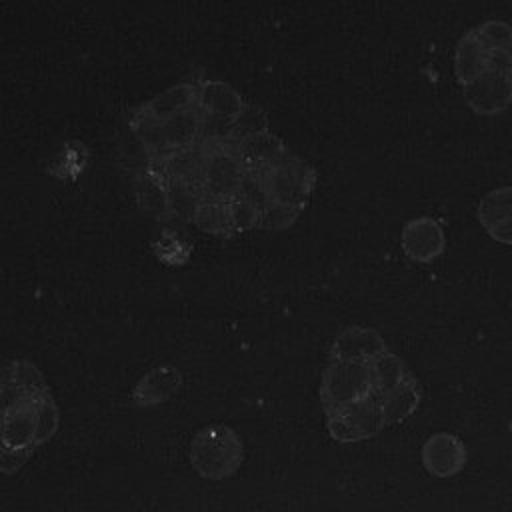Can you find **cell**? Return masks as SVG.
Masks as SVG:
<instances>
[{
  "mask_svg": "<svg viewBox=\"0 0 512 512\" xmlns=\"http://www.w3.org/2000/svg\"><path fill=\"white\" fill-rule=\"evenodd\" d=\"M52 388L28 360H0V472L16 474L58 430Z\"/></svg>",
  "mask_w": 512,
  "mask_h": 512,
  "instance_id": "1",
  "label": "cell"
},
{
  "mask_svg": "<svg viewBox=\"0 0 512 512\" xmlns=\"http://www.w3.org/2000/svg\"><path fill=\"white\" fill-rule=\"evenodd\" d=\"M454 74L468 108L496 116L512 104V26L486 20L466 30L454 54Z\"/></svg>",
  "mask_w": 512,
  "mask_h": 512,
  "instance_id": "2",
  "label": "cell"
},
{
  "mask_svg": "<svg viewBox=\"0 0 512 512\" xmlns=\"http://www.w3.org/2000/svg\"><path fill=\"white\" fill-rule=\"evenodd\" d=\"M198 148L202 152L198 186L204 200L230 202L236 198L246 176V166L236 152V142L198 140Z\"/></svg>",
  "mask_w": 512,
  "mask_h": 512,
  "instance_id": "3",
  "label": "cell"
},
{
  "mask_svg": "<svg viewBox=\"0 0 512 512\" xmlns=\"http://www.w3.org/2000/svg\"><path fill=\"white\" fill-rule=\"evenodd\" d=\"M242 458V440L228 426H206L198 430L192 440V466L206 480H224L232 476L238 470Z\"/></svg>",
  "mask_w": 512,
  "mask_h": 512,
  "instance_id": "4",
  "label": "cell"
},
{
  "mask_svg": "<svg viewBox=\"0 0 512 512\" xmlns=\"http://www.w3.org/2000/svg\"><path fill=\"white\" fill-rule=\"evenodd\" d=\"M372 394L374 380L370 364L328 358L320 384V400L326 416L354 402L366 400Z\"/></svg>",
  "mask_w": 512,
  "mask_h": 512,
  "instance_id": "5",
  "label": "cell"
},
{
  "mask_svg": "<svg viewBox=\"0 0 512 512\" xmlns=\"http://www.w3.org/2000/svg\"><path fill=\"white\" fill-rule=\"evenodd\" d=\"M258 176L266 190L268 202L292 206L300 212L310 202L316 186V170L292 150L278 164L258 172Z\"/></svg>",
  "mask_w": 512,
  "mask_h": 512,
  "instance_id": "6",
  "label": "cell"
},
{
  "mask_svg": "<svg viewBox=\"0 0 512 512\" xmlns=\"http://www.w3.org/2000/svg\"><path fill=\"white\" fill-rule=\"evenodd\" d=\"M326 426L330 436L344 444L376 436L386 426V418L382 412V396L374 392L366 400L354 402L326 416Z\"/></svg>",
  "mask_w": 512,
  "mask_h": 512,
  "instance_id": "7",
  "label": "cell"
},
{
  "mask_svg": "<svg viewBox=\"0 0 512 512\" xmlns=\"http://www.w3.org/2000/svg\"><path fill=\"white\" fill-rule=\"evenodd\" d=\"M400 246L406 258L416 264H430L442 256L446 248V236L438 220L430 216H418L408 220L400 232Z\"/></svg>",
  "mask_w": 512,
  "mask_h": 512,
  "instance_id": "8",
  "label": "cell"
},
{
  "mask_svg": "<svg viewBox=\"0 0 512 512\" xmlns=\"http://www.w3.org/2000/svg\"><path fill=\"white\" fill-rule=\"evenodd\" d=\"M476 218L492 240L512 246V186L486 192L478 202Z\"/></svg>",
  "mask_w": 512,
  "mask_h": 512,
  "instance_id": "9",
  "label": "cell"
},
{
  "mask_svg": "<svg viewBox=\"0 0 512 512\" xmlns=\"http://www.w3.org/2000/svg\"><path fill=\"white\" fill-rule=\"evenodd\" d=\"M466 448L460 438L448 432L430 436L422 446V464L436 478H450L462 470Z\"/></svg>",
  "mask_w": 512,
  "mask_h": 512,
  "instance_id": "10",
  "label": "cell"
},
{
  "mask_svg": "<svg viewBox=\"0 0 512 512\" xmlns=\"http://www.w3.org/2000/svg\"><path fill=\"white\" fill-rule=\"evenodd\" d=\"M386 350L388 348L384 338L374 328L350 326L336 336L328 358L370 364L374 358H378Z\"/></svg>",
  "mask_w": 512,
  "mask_h": 512,
  "instance_id": "11",
  "label": "cell"
},
{
  "mask_svg": "<svg viewBox=\"0 0 512 512\" xmlns=\"http://www.w3.org/2000/svg\"><path fill=\"white\" fill-rule=\"evenodd\" d=\"M236 152H238L240 160L244 162L246 172L258 174L264 168L278 164L290 152V148H286L284 142L278 136H274L272 132L262 130V132H256V134H250V136L238 140Z\"/></svg>",
  "mask_w": 512,
  "mask_h": 512,
  "instance_id": "12",
  "label": "cell"
},
{
  "mask_svg": "<svg viewBox=\"0 0 512 512\" xmlns=\"http://www.w3.org/2000/svg\"><path fill=\"white\" fill-rule=\"evenodd\" d=\"M202 118H204V112L198 108V104H194V106L160 122L166 156L180 152V150H188L198 144L200 130H202Z\"/></svg>",
  "mask_w": 512,
  "mask_h": 512,
  "instance_id": "13",
  "label": "cell"
},
{
  "mask_svg": "<svg viewBox=\"0 0 512 512\" xmlns=\"http://www.w3.org/2000/svg\"><path fill=\"white\" fill-rule=\"evenodd\" d=\"M196 104L204 114L220 116L228 120H234L246 106L242 96L234 88L216 80L198 82Z\"/></svg>",
  "mask_w": 512,
  "mask_h": 512,
  "instance_id": "14",
  "label": "cell"
},
{
  "mask_svg": "<svg viewBox=\"0 0 512 512\" xmlns=\"http://www.w3.org/2000/svg\"><path fill=\"white\" fill-rule=\"evenodd\" d=\"M422 398V390L418 380L410 374L406 380H402L396 388L386 392L382 396V412L386 418V424H396L412 416V412L418 408Z\"/></svg>",
  "mask_w": 512,
  "mask_h": 512,
  "instance_id": "15",
  "label": "cell"
},
{
  "mask_svg": "<svg viewBox=\"0 0 512 512\" xmlns=\"http://www.w3.org/2000/svg\"><path fill=\"white\" fill-rule=\"evenodd\" d=\"M196 96H198V84H178V86H172L168 90H164L162 94H158L156 98H152L144 110L154 116L156 120H166L190 106L196 104Z\"/></svg>",
  "mask_w": 512,
  "mask_h": 512,
  "instance_id": "16",
  "label": "cell"
},
{
  "mask_svg": "<svg viewBox=\"0 0 512 512\" xmlns=\"http://www.w3.org/2000/svg\"><path fill=\"white\" fill-rule=\"evenodd\" d=\"M166 190H168V206L170 214L194 222V216L204 202V194L198 184H190L184 180H166Z\"/></svg>",
  "mask_w": 512,
  "mask_h": 512,
  "instance_id": "17",
  "label": "cell"
},
{
  "mask_svg": "<svg viewBox=\"0 0 512 512\" xmlns=\"http://www.w3.org/2000/svg\"><path fill=\"white\" fill-rule=\"evenodd\" d=\"M370 370H372V380H374V392L380 396H384L386 392H390L392 388H396L402 380H406L410 376L404 362L390 350H386L384 354L374 358L370 362Z\"/></svg>",
  "mask_w": 512,
  "mask_h": 512,
  "instance_id": "18",
  "label": "cell"
},
{
  "mask_svg": "<svg viewBox=\"0 0 512 512\" xmlns=\"http://www.w3.org/2000/svg\"><path fill=\"white\" fill-rule=\"evenodd\" d=\"M138 198L142 208L152 214L154 218H164L170 216V206H168V190H166V180L158 176L156 172L144 174L138 180Z\"/></svg>",
  "mask_w": 512,
  "mask_h": 512,
  "instance_id": "19",
  "label": "cell"
},
{
  "mask_svg": "<svg viewBox=\"0 0 512 512\" xmlns=\"http://www.w3.org/2000/svg\"><path fill=\"white\" fill-rule=\"evenodd\" d=\"M194 224L208 234H232L230 218H228V202L220 200H204L194 216Z\"/></svg>",
  "mask_w": 512,
  "mask_h": 512,
  "instance_id": "20",
  "label": "cell"
},
{
  "mask_svg": "<svg viewBox=\"0 0 512 512\" xmlns=\"http://www.w3.org/2000/svg\"><path fill=\"white\" fill-rule=\"evenodd\" d=\"M136 134H138L140 142L144 144V148L156 160H162L166 156V146H164V138H162L160 120L150 116L144 108H140V112L136 116Z\"/></svg>",
  "mask_w": 512,
  "mask_h": 512,
  "instance_id": "21",
  "label": "cell"
},
{
  "mask_svg": "<svg viewBox=\"0 0 512 512\" xmlns=\"http://www.w3.org/2000/svg\"><path fill=\"white\" fill-rule=\"evenodd\" d=\"M298 216H300L298 208L276 204V202H268L264 208H260L258 226L256 228L286 230V228H290L298 220Z\"/></svg>",
  "mask_w": 512,
  "mask_h": 512,
  "instance_id": "22",
  "label": "cell"
},
{
  "mask_svg": "<svg viewBox=\"0 0 512 512\" xmlns=\"http://www.w3.org/2000/svg\"><path fill=\"white\" fill-rule=\"evenodd\" d=\"M258 214H260V208L248 202L246 198L236 196L228 202V218H230L232 232H246L250 228H256Z\"/></svg>",
  "mask_w": 512,
  "mask_h": 512,
  "instance_id": "23",
  "label": "cell"
},
{
  "mask_svg": "<svg viewBox=\"0 0 512 512\" xmlns=\"http://www.w3.org/2000/svg\"><path fill=\"white\" fill-rule=\"evenodd\" d=\"M262 130H268L266 114L258 106H244V110L234 118L232 138H234V142H238V140H242L250 134H256V132H262Z\"/></svg>",
  "mask_w": 512,
  "mask_h": 512,
  "instance_id": "24",
  "label": "cell"
},
{
  "mask_svg": "<svg viewBox=\"0 0 512 512\" xmlns=\"http://www.w3.org/2000/svg\"><path fill=\"white\" fill-rule=\"evenodd\" d=\"M238 196L246 198L248 202H252L258 208H264L268 204V196H266V190L262 186V180L254 172H246V176H244V180L240 184Z\"/></svg>",
  "mask_w": 512,
  "mask_h": 512,
  "instance_id": "25",
  "label": "cell"
}]
</instances>
